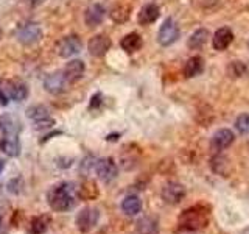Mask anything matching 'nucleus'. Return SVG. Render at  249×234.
<instances>
[{
    "label": "nucleus",
    "mask_w": 249,
    "mask_h": 234,
    "mask_svg": "<svg viewBox=\"0 0 249 234\" xmlns=\"http://www.w3.org/2000/svg\"><path fill=\"white\" fill-rule=\"evenodd\" d=\"M78 194L72 183H59L53 186L47 194L49 206L56 213H64L75 206Z\"/></svg>",
    "instance_id": "1"
},
{
    "label": "nucleus",
    "mask_w": 249,
    "mask_h": 234,
    "mask_svg": "<svg viewBox=\"0 0 249 234\" xmlns=\"http://www.w3.org/2000/svg\"><path fill=\"white\" fill-rule=\"evenodd\" d=\"M235 128L241 135H249V114L248 113H243L237 117Z\"/></svg>",
    "instance_id": "29"
},
{
    "label": "nucleus",
    "mask_w": 249,
    "mask_h": 234,
    "mask_svg": "<svg viewBox=\"0 0 249 234\" xmlns=\"http://www.w3.org/2000/svg\"><path fill=\"white\" fill-rule=\"evenodd\" d=\"M81 47H83V44H81L80 36L70 35V36H66V38L61 39V41L58 42V45H56V50H58L59 57L70 58V57H73V55L80 53Z\"/></svg>",
    "instance_id": "9"
},
{
    "label": "nucleus",
    "mask_w": 249,
    "mask_h": 234,
    "mask_svg": "<svg viewBox=\"0 0 249 234\" xmlns=\"http://www.w3.org/2000/svg\"><path fill=\"white\" fill-rule=\"evenodd\" d=\"M28 2L33 5V6H37V5H41V3H44L45 0H28Z\"/></svg>",
    "instance_id": "33"
},
{
    "label": "nucleus",
    "mask_w": 249,
    "mask_h": 234,
    "mask_svg": "<svg viewBox=\"0 0 249 234\" xmlns=\"http://www.w3.org/2000/svg\"><path fill=\"white\" fill-rule=\"evenodd\" d=\"M136 231L137 234H159V222L156 217L145 215L139 218L136 223Z\"/></svg>",
    "instance_id": "20"
},
{
    "label": "nucleus",
    "mask_w": 249,
    "mask_h": 234,
    "mask_svg": "<svg viewBox=\"0 0 249 234\" xmlns=\"http://www.w3.org/2000/svg\"><path fill=\"white\" fill-rule=\"evenodd\" d=\"M109 49H111V38L107 35H95L88 44V50L92 57H103Z\"/></svg>",
    "instance_id": "13"
},
{
    "label": "nucleus",
    "mask_w": 249,
    "mask_h": 234,
    "mask_svg": "<svg viewBox=\"0 0 249 234\" xmlns=\"http://www.w3.org/2000/svg\"><path fill=\"white\" fill-rule=\"evenodd\" d=\"M159 14H160V10H159L158 5L148 3V5H145L142 10L139 11V14H137V22L140 23V25H143V27L151 25V23H154L156 20H158Z\"/></svg>",
    "instance_id": "17"
},
{
    "label": "nucleus",
    "mask_w": 249,
    "mask_h": 234,
    "mask_svg": "<svg viewBox=\"0 0 249 234\" xmlns=\"http://www.w3.org/2000/svg\"><path fill=\"white\" fill-rule=\"evenodd\" d=\"M100 220V211L97 208L86 206L76 215V228L81 233H89L97 226Z\"/></svg>",
    "instance_id": "3"
},
{
    "label": "nucleus",
    "mask_w": 249,
    "mask_h": 234,
    "mask_svg": "<svg viewBox=\"0 0 249 234\" xmlns=\"http://www.w3.org/2000/svg\"><path fill=\"white\" fill-rule=\"evenodd\" d=\"M0 105H3V106L8 105V96L5 94V91L2 89V86H0Z\"/></svg>",
    "instance_id": "32"
},
{
    "label": "nucleus",
    "mask_w": 249,
    "mask_h": 234,
    "mask_svg": "<svg viewBox=\"0 0 249 234\" xmlns=\"http://www.w3.org/2000/svg\"><path fill=\"white\" fill-rule=\"evenodd\" d=\"M0 128L5 135H16V122L10 116H2L0 117Z\"/></svg>",
    "instance_id": "30"
},
{
    "label": "nucleus",
    "mask_w": 249,
    "mask_h": 234,
    "mask_svg": "<svg viewBox=\"0 0 249 234\" xmlns=\"http://www.w3.org/2000/svg\"><path fill=\"white\" fill-rule=\"evenodd\" d=\"M2 89L8 96V98H11L14 101H23L28 96V89L27 86L20 83V81H3L2 83Z\"/></svg>",
    "instance_id": "14"
},
{
    "label": "nucleus",
    "mask_w": 249,
    "mask_h": 234,
    "mask_svg": "<svg viewBox=\"0 0 249 234\" xmlns=\"http://www.w3.org/2000/svg\"><path fill=\"white\" fill-rule=\"evenodd\" d=\"M209 36H210L209 30H206V28H199L196 31H193L189 38V41H187V47H189L190 50H199L207 44Z\"/></svg>",
    "instance_id": "23"
},
{
    "label": "nucleus",
    "mask_w": 249,
    "mask_h": 234,
    "mask_svg": "<svg viewBox=\"0 0 249 234\" xmlns=\"http://www.w3.org/2000/svg\"><path fill=\"white\" fill-rule=\"evenodd\" d=\"M233 140H235V135H233V131L229 130V128H220L216 130L212 137H210V148L215 152V153H220L226 148H229Z\"/></svg>",
    "instance_id": "7"
},
{
    "label": "nucleus",
    "mask_w": 249,
    "mask_h": 234,
    "mask_svg": "<svg viewBox=\"0 0 249 234\" xmlns=\"http://www.w3.org/2000/svg\"><path fill=\"white\" fill-rule=\"evenodd\" d=\"M246 72V66L241 61H231L228 67H226V75L231 80H237V78L243 77Z\"/></svg>",
    "instance_id": "27"
},
{
    "label": "nucleus",
    "mask_w": 249,
    "mask_h": 234,
    "mask_svg": "<svg viewBox=\"0 0 249 234\" xmlns=\"http://www.w3.org/2000/svg\"><path fill=\"white\" fill-rule=\"evenodd\" d=\"M78 194V198L83 200V201H90V200H95L98 198L100 195V191H98V186L95 181H92V179H88V181H84L80 189L76 191Z\"/></svg>",
    "instance_id": "22"
},
{
    "label": "nucleus",
    "mask_w": 249,
    "mask_h": 234,
    "mask_svg": "<svg viewBox=\"0 0 249 234\" xmlns=\"http://www.w3.org/2000/svg\"><path fill=\"white\" fill-rule=\"evenodd\" d=\"M122 211L126 215H137L142 211V200L137 195H128L122 201Z\"/></svg>",
    "instance_id": "25"
},
{
    "label": "nucleus",
    "mask_w": 249,
    "mask_h": 234,
    "mask_svg": "<svg viewBox=\"0 0 249 234\" xmlns=\"http://www.w3.org/2000/svg\"><path fill=\"white\" fill-rule=\"evenodd\" d=\"M129 14H131V6L126 3H119L111 10V19L115 23H124L129 19Z\"/></svg>",
    "instance_id": "26"
},
{
    "label": "nucleus",
    "mask_w": 249,
    "mask_h": 234,
    "mask_svg": "<svg viewBox=\"0 0 249 234\" xmlns=\"http://www.w3.org/2000/svg\"><path fill=\"white\" fill-rule=\"evenodd\" d=\"M49 228V218L41 215V217H35L31 218L30 222V231L31 234H44Z\"/></svg>",
    "instance_id": "28"
},
{
    "label": "nucleus",
    "mask_w": 249,
    "mask_h": 234,
    "mask_svg": "<svg viewBox=\"0 0 249 234\" xmlns=\"http://www.w3.org/2000/svg\"><path fill=\"white\" fill-rule=\"evenodd\" d=\"M84 62L81 59H72V61H69L66 67L62 69V72H64V77H66V80L69 84H73L76 83L80 78L84 75Z\"/></svg>",
    "instance_id": "16"
},
{
    "label": "nucleus",
    "mask_w": 249,
    "mask_h": 234,
    "mask_svg": "<svg viewBox=\"0 0 249 234\" xmlns=\"http://www.w3.org/2000/svg\"><path fill=\"white\" fill-rule=\"evenodd\" d=\"M41 38H42V30L35 22L25 23V25H22L18 31V39H19V42H22L23 45L35 44Z\"/></svg>",
    "instance_id": "10"
},
{
    "label": "nucleus",
    "mask_w": 249,
    "mask_h": 234,
    "mask_svg": "<svg viewBox=\"0 0 249 234\" xmlns=\"http://www.w3.org/2000/svg\"><path fill=\"white\" fill-rule=\"evenodd\" d=\"M233 41V33L229 27H221L215 31V35L212 38V45L213 49L218 50V52H223L226 50L228 47L232 44Z\"/></svg>",
    "instance_id": "15"
},
{
    "label": "nucleus",
    "mask_w": 249,
    "mask_h": 234,
    "mask_svg": "<svg viewBox=\"0 0 249 234\" xmlns=\"http://www.w3.org/2000/svg\"><path fill=\"white\" fill-rule=\"evenodd\" d=\"M0 150L8 156H13V158L19 156L22 147L18 135H5V137H2V140H0Z\"/></svg>",
    "instance_id": "19"
},
{
    "label": "nucleus",
    "mask_w": 249,
    "mask_h": 234,
    "mask_svg": "<svg viewBox=\"0 0 249 234\" xmlns=\"http://www.w3.org/2000/svg\"><path fill=\"white\" fill-rule=\"evenodd\" d=\"M105 16H106V10L103 5L92 3L90 6L86 8V11H84V22L89 28H95L105 20Z\"/></svg>",
    "instance_id": "12"
},
{
    "label": "nucleus",
    "mask_w": 249,
    "mask_h": 234,
    "mask_svg": "<svg viewBox=\"0 0 249 234\" xmlns=\"http://www.w3.org/2000/svg\"><path fill=\"white\" fill-rule=\"evenodd\" d=\"M209 225V208L195 205L184 209L178 217V228L181 231H199Z\"/></svg>",
    "instance_id": "2"
},
{
    "label": "nucleus",
    "mask_w": 249,
    "mask_h": 234,
    "mask_svg": "<svg viewBox=\"0 0 249 234\" xmlns=\"http://www.w3.org/2000/svg\"><path fill=\"white\" fill-rule=\"evenodd\" d=\"M179 38V27L173 19H165L158 31V42L162 47H168L175 44Z\"/></svg>",
    "instance_id": "6"
},
{
    "label": "nucleus",
    "mask_w": 249,
    "mask_h": 234,
    "mask_svg": "<svg viewBox=\"0 0 249 234\" xmlns=\"http://www.w3.org/2000/svg\"><path fill=\"white\" fill-rule=\"evenodd\" d=\"M193 3L198 8H201V10H210V8L220 3V0H193Z\"/></svg>",
    "instance_id": "31"
},
{
    "label": "nucleus",
    "mask_w": 249,
    "mask_h": 234,
    "mask_svg": "<svg viewBox=\"0 0 249 234\" xmlns=\"http://www.w3.org/2000/svg\"><path fill=\"white\" fill-rule=\"evenodd\" d=\"M67 80L64 77V72L62 70H56V72H52L45 77L44 80V88L47 92L50 94H61L67 89Z\"/></svg>",
    "instance_id": "11"
},
{
    "label": "nucleus",
    "mask_w": 249,
    "mask_h": 234,
    "mask_svg": "<svg viewBox=\"0 0 249 234\" xmlns=\"http://www.w3.org/2000/svg\"><path fill=\"white\" fill-rule=\"evenodd\" d=\"M27 116L35 122V128L36 130H45V128H50L52 125H54V120L50 117L49 109H47L45 106H42V105L30 106L27 109Z\"/></svg>",
    "instance_id": "5"
},
{
    "label": "nucleus",
    "mask_w": 249,
    "mask_h": 234,
    "mask_svg": "<svg viewBox=\"0 0 249 234\" xmlns=\"http://www.w3.org/2000/svg\"><path fill=\"white\" fill-rule=\"evenodd\" d=\"M202 70H204V59H202V57L195 55V57L187 59V62L184 64V77L185 78L198 77Z\"/></svg>",
    "instance_id": "21"
},
{
    "label": "nucleus",
    "mask_w": 249,
    "mask_h": 234,
    "mask_svg": "<svg viewBox=\"0 0 249 234\" xmlns=\"http://www.w3.org/2000/svg\"><path fill=\"white\" fill-rule=\"evenodd\" d=\"M2 35H3V31H2V28H0V38H2Z\"/></svg>",
    "instance_id": "35"
},
{
    "label": "nucleus",
    "mask_w": 249,
    "mask_h": 234,
    "mask_svg": "<svg viewBox=\"0 0 249 234\" xmlns=\"http://www.w3.org/2000/svg\"><path fill=\"white\" fill-rule=\"evenodd\" d=\"M185 195H187L185 187L181 183H176V181L167 183L162 187V192H160L162 200L165 201L167 205H171V206H176V205H179V203H182Z\"/></svg>",
    "instance_id": "4"
},
{
    "label": "nucleus",
    "mask_w": 249,
    "mask_h": 234,
    "mask_svg": "<svg viewBox=\"0 0 249 234\" xmlns=\"http://www.w3.org/2000/svg\"><path fill=\"white\" fill-rule=\"evenodd\" d=\"M248 49H249V41H248Z\"/></svg>",
    "instance_id": "36"
},
{
    "label": "nucleus",
    "mask_w": 249,
    "mask_h": 234,
    "mask_svg": "<svg viewBox=\"0 0 249 234\" xmlns=\"http://www.w3.org/2000/svg\"><path fill=\"white\" fill-rule=\"evenodd\" d=\"M95 174L98 179H101L103 183H111L117 178L119 167H117V164L112 158H103L95 162Z\"/></svg>",
    "instance_id": "8"
},
{
    "label": "nucleus",
    "mask_w": 249,
    "mask_h": 234,
    "mask_svg": "<svg viewBox=\"0 0 249 234\" xmlns=\"http://www.w3.org/2000/svg\"><path fill=\"white\" fill-rule=\"evenodd\" d=\"M120 47L124 52L134 53V52L140 50V47H142V38H140L139 33H128L126 36L122 38Z\"/></svg>",
    "instance_id": "24"
},
{
    "label": "nucleus",
    "mask_w": 249,
    "mask_h": 234,
    "mask_svg": "<svg viewBox=\"0 0 249 234\" xmlns=\"http://www.w3.org/2000/svg\"><path fill=\"white\" fill-rule=\"evenodd\" d=\"M210 169H212L216 175L228 176L232 170V164H231V159L228 158V156H224L221 153H216L215 156H212V159H210Z\"/></svg>",
    "instance_id": "18"
},
{
    "label": "nucleus",
    "mask_w": 249,
    "mask_h": 234,
    "mask_svg": "<svg viewBox=\"0 0 249 234\" xmlns=\"http://www.w3.org/2000/svg\"><path fill=\"white\" fill-rule=\"evenodd\" d=\"M3 169H5V161H0V174L3 172Z\"/></svg>",
    "instance_id": "34"
}]
</instances>
